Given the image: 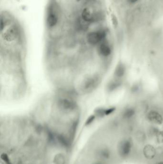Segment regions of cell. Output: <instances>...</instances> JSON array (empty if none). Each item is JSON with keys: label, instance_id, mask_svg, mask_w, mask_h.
Segmentation results:
<instances>
[{"label": "cell", "instance_id": "cell-1", "mask_svg": "<svg viewBox=\"0 0 163 164\" xmlns=\"http://www.w3.org/2000/svg\"><path fill=\"white\" fill-rule=\"evenodd\" d=\"M132 143L129 139L123 140L119 144L118 151L119 155L123 158L128 157L131 153Z\"/></svg>", "mask_w": 163, "mask_h": 164}, {"label": "cell", "instance_id": "cell-2", "mask_svg": "<svg viewBox=\"0 0 163 164\" xmlns=\"http://www.w3.org/2000/svg\"><path fill=\"white\" fill-rule=\"evenodd\" d=\"M105 36L106 33L104 31L92 32L88 33L87 39L89 44L95 45L101 42Z\"/></svg>", "mask_w": 163, "mask_h": 164}, {"label": "cell", "instance_id": "cell-3", "mask_svg": "<svg viewBox=\"0 0 163 164\" xmlns=\"http://www.w3.org/2000/svg\"><path fill=\"white\" fill-rule=\"evenodd\" d=\"M149 121L156 124H161L163 123V118L162 115L158 111L152 110L149 111L147 114Z\"/></svg>", "mask_w": 163, "mask_h": 164}, {"label": "cell", "instance_id": "cell-4", "mask_svg": "<svg viewBox=\"0 0 163 164\" xmlns=\"http://www.w3.org/2000/svg\"><path fill=\"white\" fill-rule=\"evenodd\" d=\"M99 53L104 57L109 56L112 53V48L107 42H102L99 45L98 48Z\"/></svg>", "mask_w": 163, "mask_h": 164}, {"label": "cell", "instance_id": "cell-5", "mask_svg": "<svg viewBox=\"0 0 163 164\" xmlns=\"http://www.w3.org/2000/svg\"><path fill=\"white\" fill-rule=\"evenodd\" d=\"M126 68L125 64L123 62H119L116 65L114 72L115 78L121 79L124 77L126 73Z\"/></svg>", "mask_w": 163, "mask_h": 164}, {"label": "cell", "instance_id": "cell-6", "mask_svg": "<svg viewBox=\"0 0 163 164\" xmlns=\"http://www.w3.org/2000/svg\"><path fill=\"white\" fill-rule=\"evenodd\" d=\"M143 153L145 158L148 159H152L156 155V150L154 146L148 144L144 146Z\"/></svg>", "mask_w": 163, "mask_h": 164}, {"label": "cell", "instance_id": "cell-7", "mask_svg": "<svg viewBox=\"0 0 163 164\" xmlns=\"http://www.w3.org/2000/svg\"><path fill=\"white\" fill-rule=\"evenodd\" d=\"M17 33V30L16 28L14 27L9 28L4 34V38L8 41H14L17 37L18 35Z\"/></svg>", "mask_w": 163, "mask_h": 164}, {"label": "cell", "instance_id": "cell-8", "mask_svg": "<svg viewBox=\"0 0 163 164\" xmlns=\"http://www.w3.org/2000/svg\"><path fill=\"white\" fill-rule=\"evenodd\" d=\"M57 16L52 12H49L47 17V24L48 26L50 27H54L57 24Z\"/></svg>", "mask_w": 163, "mask_h": 164}, {"label": "cell", "instance_id": "cell-9", "mask_svg": "<svg viewBox=\"0 0 163 164\" xmlns=\"http://www.w3.org/2000/svg\"><path fill=\"white\" fill-rule=\"evenodd\" d=\"M82 16V19L86 22H92L93 19L92 12L87 8L83 9Z\"/></svg>", "mask_w": 163, "mask_h": 164}, {"label": "cell", "instance_id": "cell-10", "mask_svg": "<svg viewBox=\"0 0 163 164\" xmlns=\"http://www.w3.org/2000/svg\"><path fill=\"white\" fill-rule=\"evenodd\" d=\"M135 110L132 108H128L124 109L123 113V116L125 119H130L134 116Z\"/></svg>", "mask_w": 163, "mask_h": 164}, {"label": "cell", "instance_id": "cell-11", "mask_svg": "<svg viewBox=\"0 0 163 164\" xmlns=\"http://www.w3.org/2000/svg\"><path fill=\"white\" fill-rule=\"evenodd\" d=\"M121 86V79L115 78V80L112 81L109 83L108 85L109 90L113 91L117 89Z\"/></svg>", "mask_w": 163, "mask_h": 164}, {"label": "cell", "instance_id": "cell-12", "mask_svg": "<svg viewBox=\"0 0 163 164\" xmlns=\"http://www.w3.org/2000/svg\"><path fill=\"white\" fill-rule=\"evenodd\" d=\"M54 162L56 164H65V160L64 156L61 154L57 155L54 159Z\"/></svg>", "mask_w": 163, "mask_h": 164}, {"label": "cell", "instance_id": "cell-13", "mask_svg": "<svg viewBox=\"0 0 163 164\" xmlns=\"http://www.w3.org/2000/svg\"><path fill=\"white\" fill-rule=\"evenodd\" d=\"M136 138L140 142L144 141L145 139V135L144 133L141 130L137 132L136 134Z\"/></svg>", "mask_w": 163, "mask_h": 164}, {"label": "cell", "instance_id": "cell-14", "mask_svg": "<svg viewBox=\"0 0 163 164\" xmlns=\"http://www.w3.org/2000/svg\"><path fill=\"white\" fill-rule=\"evenodd\" d=\"M110 152L107 149H104L102 150L101 152V155L102 158H104L105 159H108L109 158L110 156Z\"/></svg>", "mask_w": 163, "mask_h": 164}, {"label": "cell", "instance_id": "cell-15", "mask_svg": "<svg viewBox=\"0 0 163 164\" xmlns=\"http://www.w3.org/2000/svg\"><path fill=\"white\" fill-rule=\"evenodd\" d=\"M155 136H156L157 141L158 143H163V131L159 130Z\"/></svg>", "mask_w": 163, "mask_h": 164}, {"label": "cell", "instance_id": "cell-16", "mask_svg": "<svg viewBox=\"0 0 163 164\" xmlns=\"http://www.w3.org/2000/svg\"><path fill=\"white\" fill-rule=\"evenodd\" d=\"M111 18H112V22H113V25L114 26V27H117L118 24V21L117 18L116 17V16L113 14L111 15Z\"/></svg>", "mask_w": 163, "mask_h": 164}, {"label": "cell", "instance_id": "cell-17", "mask_svg": "<svg viewBox=\"0 0 163 164\" xmlns=\"http://www.w3.org/2000/svg\"><path fill=\"white\" fill-rule=\"evenodd\" d=\"M1 159L6 163L7 164H11L10 161L9 160L7 155L5 154H2L1 155Z\"/></svg>", "mask_w": 163, "mask_h": 164}, {"label": "cell", "instance_id": "cell-18", "mask_svg": "<svg viewBox=\"0 0 163 164\" xmlns=\"http://www.w3.org/2000/svg\"><path fill=\"white\" fill-rule=\"evenodd\" d=\"M94 116H91V117H89V118H88V119L87 121V123H86V124H89L91 123L92 122L93 120H94Z\"/></svg>", "mask_w": 163, "mask_h": 164}, {"label": "cell", "instance_id": "cell-19", "mask_svg": "<svg viewBox=\"0 0 163 164\" xmlns=\"http://www.w3.org/2000/svg\"><path fill=\"white\" fill-rule=\"evenodd\" d=\"M138 0H128V1L130 4H134Z\"/></svg>", "mask_w": 163, "mask_h": 164}, {"label": "cell", "instance_id": "cell-20", "mask_svg": "<svg viewBox=\"0 0 163 164\" xmlns=\"http://www.w3.org/2000/svg\"><path fill=\"white\" fill-rule=\"evenodd\" d=\"M163 164V162H158V163H157L156 164Z\"/></svg>", "mask_w": 163, "mask_h": 164}, {"label": "cell", "instance_id": "cell-21", "mask_svg": "<svg viewBox=\"0 0 163 164\" xmlns=\"http://www.w3.org/2000/svg\"><path fill=\"white\" fill-rule=\"evenodd\" d=\"M76 1L78 2H79L80 1H81V0H76Z\"/></svg>", "mask_w": 163, "mask_h": 164}, {"label": "cell", "instance_id": "cell-22", "mask_svg": "<svg viewBox=\"0 0 163 164\" xmlns=\"http://www.w3.org/2000/svg\"></svg>", "mask_w": 163, "mask_h": 164}]
</instances>
